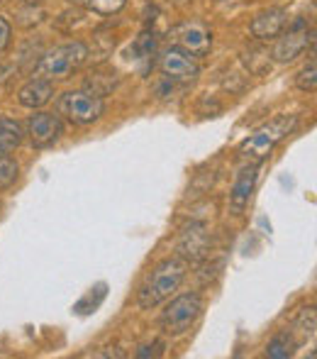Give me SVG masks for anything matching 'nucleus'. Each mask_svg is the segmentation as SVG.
Instances as JSON below:
<instances>
[{
    "label": "nucleus",
    "mask_w": 317,
    "mask_h": 359,
    "mask_svg": "<svg viewBox=\"0 0 317 359\" xmlns=\"http://www.w3.org/2000/svg\"><path fill=\"white\" fill-rule=\"evenodd\" d=\"M210 250V235L203 222H190L178 240V252L185 262H200Z\"/></svg>",
    "instance_id": "nucleus-10"
},
{
    "label": "nucleus",
    "mask_w": 317,
    "mask_h": 359,
    "mask_svg": "<svg viewBox=\"0 0 317 359\" xmlns=\"http://www.w3.org/2000/svg\"><path fill=\"white\" fill-rule=\"evenodd\" d=\"M171 37H174V47L183 49L190 57H208L213 49V32L198 20H185L176 25L171 29Z\"/></svg>",
    "instance_id": "nucleus-6"
},
{
    "label": "nucleus",
    "mask_w": 317,
    "mask_h": 359,
    "mask_svg": "<svg viewBox=\"0 0 317 359\" xmlns=\"http://www.w3.org/2000/svg\"><path fill=\"white\" fill-rule=\"evenodd\" d=\"M315 327H317V316H315V308H303L300 311V316L295 318L293 323V330H290V335L295 337V342H308L315 337Z\"/></svg>",
    "instance_id": "nucleus-15"
},
{
    "label": "nucleus",
    "mask_w": 317,
    "mask_h": 359,
    "mask_svg": "<svg viewBox=\"0 0 317 359\" xmlns=\"http://www.w3.org/2000/svg\"><path fill=\"white\" fill-rule=\"evenodd\" d=\"M154 52H157V39H154V32H142L137 39H134L132 49H129V54H132V59H137V62H149V59L154 57Z\"/></svg>",
    "instance_id": "nucleus-17"
},
{
    "label": "nucleus",
    "mask_w": 317,
    "mask_h": 359,
    "mask_svg": "<svg viewBox=\"0 0 317 359\" xmlns=\"http://www.w3.org/2000/svg\"><path fill=\"white\" fill-rule=\"evenodd\" d=\"M256 171H259V164H246L241 166L237 179H234L232 194H230V205H232L234 213H241L246 208V203H249L256 186Z\"/></svg>",
    "instance_id": "nucleus-12"
},
{
    "label": "nucleus",
    "mask_w": 317,
    "mask_h": 359,
    "mask_svg": "<svg viewBox=\"0 0 317 359\" xmlns=\"http://www.w3.org/2000/svg\"><path fill=\"white\" fill-rule=\"evenodd\" d=\"M103 98L90 90H69L59 98V115L71 120L73 125H93L103 118Z\"/></svg>",
    "instance_id": "nucleus-5"
},
{
    "label": "nucleus",
    "mask_w": 317,
    "mask_h": 359,
    "mask_svg": "<svg viewBox=\"0 0 317 359\" xmlns=\"http://www.w3.org/2000/svg\"><path fill=\"white\" fill-rule=\"evenodd\" d=\"M54 98V83L49 79H32L27 81V83L20 88L17 93V100L20 105H24V108H44V105L49 103V100Z\"/></svg>",
    "instance_id": "nucleus-13"
},
{
    "label": "nucleus",
    "mask_w": 317,
    "mask_h": 359,
    "mask_svg": "<svg viewBox=\"0 0 317 359\" xmlns=\"http://www.w3.org/2000/svg\"><path fill=\"white\" fill-rule=\"evenodd\" d=\"M310 44H313V29L308 27L305 20H295V22L288 27V32L276 42L271 57H274L279 64H290L293 59H298Z\"/></svg>",
    "instance_id": "nucleus-8"
},
{
    "label": "nucleus",
    "mask_w": 317,
    "mask_h": 359,
    "mask_svg": "<svg viewBox=\"0 0 317 359\" xmlns=\"http://www.w3.org/2000/svg\"><path fill=\"white\" fill-rule=\"evenodd\" d=\"M164 342L161 340H154L152 345H144V347H139L137 350V357H159V355H164Z\"/></svg>",
    "instance_id": "nucleus-21"
},
{
    "label": "nucleus",
    "mask_w": 317,
    "mask_h": 359,
    "mask_svg": "<svg viewBox=\"0 0 317 359\" xmlns=\"http://www.w3.org/2000/svg\"><path fill=\"white\" fill-rule=\"evenodd\" d=\"M10 37H13V29H10V22L5 18H0V52H5L10 44Z\"/></svg>",
    "instance_id": "nucleus-22"
},
{
    "label": "nucleus",
    "mask_w": 317,
    "mask_h": 359,
    "mask_svg": "<svg viewBox=\"0 0 317 359\" xmlns=\"http://www.w3.org/2000/svg\"><path fill=\"white\" fill-rule=\"evenodd\" d=\"M27 135L34 147L44 149V147H52L59 142V137L64 135V123H62V118L54 113H37L29 118Z\"/></svg>",
    "instance_id": "nucleus-9"
},
{
    "label": "nucleus",
    "mask_w": 317,
    "mask_h": 359,
    "mask_svg": "<svg viewBox=\"0 0 317 359\" xmlns=\"http://www.w3.org/2000/svg\"><path fill=\"white\" fill-rule=\"evenodd\" d=\"M298 125V115H276L274 120L256 128L246 140L239 144V156L246 164H261L271 151L276 149Z\"/></svg>",
    "instance_id": "nucleus-2"
},
{
    "label": "nucleus",
    "mask_w": 317,
    "mask_h": 359,
    "mask_svg": "<svg viewBox=\"0 0 317 359\" xmlns=\"http://www.w3.org/2000/svg\"><path fill=\"white\" fill-rule=\"evenodd\" d=\"M20 176V164L8 154L0 156V189H10Z\"/></svg>",
    "instance_id": "nucleus-19"
},
{
    "label": "nucleus",
    "mask_w": 317,
    "mask_h": 359,
    "mask_svg": "<svg viewBox=\"0 0 317 359\" xmlns=\"http://www.w3.org/2000/svg\"><path fill=\"white\" fill-rule=\"evenodd\" d=\"M159 72L164 74L169 81H174V83L190 86V83L198 81L200 67H198V62H195V57L185 54L183 49L169 47L159 59Z\"/></svg>",
    "instance_id": "nucleus-7"
},
{
    "label": "nucleus",
    "mask_w": 317,
    "mask_h": 359,
    "mask_svg": "<svg viewBox=\"0 0 317 359\" xmlns=\"http://www.w3.org/2000/svg\"><path fill=\"white\" fill-rule=\"evenodd\" d=\"M22 142V128L15 120L0 118V156L15 151Z\"/></svg>",
    "instance_id": "nucleus-14"
},
{
    "label": "nucleus",
    "mask_w": 317,
    "mask_h": 359,
    "mask_svg": "<svg viewBox=\"0 0 317 359\" xmlns=\"http://www.w3.org/2000/svg\"><path fill=\"white\" fill-rule=\"evenodd\" d=\"M203 316V298L200 293L190 291L183 296L174 298V301L166 306V311L161 313L159 325L164 330V335L169 337H178L183 332H188L193 327V323Z\"/></svg>",
    "instance_id": "nucleus-3"
},
{
    "label": "nucleus",
    "mask_w": 317,
    "mask_h": 359,
    "mask_svg": "<svg viewBox=\"0 0 317 359\" xmlns=\"http://www.w3.org/2000/svg\"><path fill=\"white\" fill-rule=\"evenodd\" d=\"M295 350H298V342L290 332H279L274 340L266 345V357L271 359H286V357H293Z\"/></svg>",
    "instance_id": "nucleus-16"
},
{
    "label": "nucleus",
    "mask_w": 317,
    "mask_h": 359,
    "mask_svg": "<svg viewBox=\"0 0 317 359\" xmlns=\"http://www.w3.org/2000/svg\"><path fill=\"white\" fill-rule=\"evenodd\" d=\"M286 22H288L286 8H269V10H261V13L251 20L249 32H251V37H256V39H274L286 29Z\"/></svg>",
    "instance_id": "nucleus-11"
},
{
    "label": "nucleus",
    "mask_w": 317,
    "mask_h": 359,
    "mask_svg": "<svg viewBox=\"0 0 317 359\" xmlns=\"http://www.w3.org/2000/svg\"><path fill=\"white\" fill-rule=\"evenodd\" d=\"M85 59H88V47L76 39V42L49 49L42 57V62H39L37 72L39 76H44V79H49V81L69 79L73 72H78V69L83 67Z\"/></svg>",
    "instance_id": "nucleus-4"
},
{
    "label": "nucleus",
    "mask_w": 317,
    "mask_h": 359,
    "mask_svg": "<svg viewBox=\"0 0 317 359\" xmlns=\"http://www.w3.org/2000/svg\"><path fill=\"white\" fill-rule=\"evenodd\" d=\"M80 3H83L88 10H93V13L108 18V15H118L120 10L127 5V0H80Z\"/></svg>",
    "instance_id": "nucleus-18"
},
{
    "label": "nucleus",
    "mask_w": 317,
    "mask_h": 359,
    "mask_svg": "<svg viewBox=\"0 0 317 359\" xmlns=\"http://www.w3.org/2000/svg\"><path fill=\"white\" fill-rule=\"evenodd\" d=\"M185 269H188V262L183 257H169V259L159 262L139 288V308L149 311V308H157L159 303H164L166 298H171V293L178 291L181 281L185 279Z\"/></svg>",
    "instance_id": "nucleus-1"
},
{
    "label": "nucleus",
    "mask_w": 317,
    "mask_h": 359,
    "mask_svg": "<svg viewBox=\"0 0 317 359\" xmlns=\"http://www.w3.org/2000/svg\"><path fill=\"white\" fill-rule=\"evenodd\" d=\"M295 86H298L300 90H308V93H313L315 86H317V67H315V59H310L308 67H303L295 76Z\"/></svg>",
    "instance_id": "nucleus-20"
}]
</instances>
